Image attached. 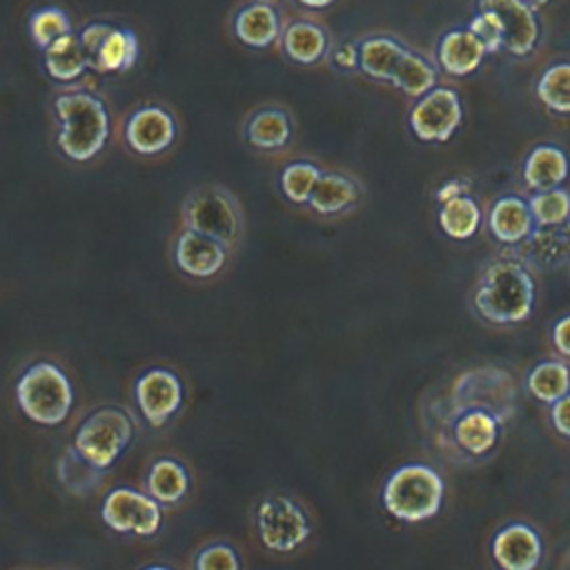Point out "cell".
<instances>
[{"label": "cell", "mask_w": 570, "mask_h": 570, "mask_svg": "<svg viewBox=\"0 0 570 570\" xmlns=\"http://www.w3.org/2000/svg\"><path fill=\"white\" fill-rule=\"evenodd\" d=\"M240 566H243V559L238 557V550L225 541L209 543L200 548L194 557L196 570H236Z\"/></svg>", "instance_id": "cell-35"}, {"label": "cell", "mask_w": 570, "mask_h": 570, "mask_svg": "<svg viewBox=\"0 0 570 570\" xmlns=\"http://www.w3.org/2000/svg\"><path fill=\"white\" fill-rule=\"evenodd\" d=\"M468 189H470V183H468V180L454 178V180H448V183L436 191V198H439V203H445V200H450V198H456V196H461V194H468Z\"/></svg>", "instance_id": "cell-41"}, {"label": "cell", "mask_w": 570, "mask_h": 570, "mask_svg": "<svg viewBox=\"0 0 570 570\" xmlns=\"http://www.w3.org/2000/svg\"><path fill=\"white\" fill-rule=\"evenodd\" d=\"M528 205L532 209L534 220L543 227H554L570 218V194L557 187L532 196Z\"/></svg>", "instance_id": "cell-34"}, {"label": "cell", "mask_w": 570, "mask_h": 570, "mask_svg": "<svg viewBox=\"0 0 570 570\" xmlns=\"http://www.w3.org/2000/svg\"><path fill=\"white\" fill-rule=\"evenodd\" d=\"M552 341H554V347L563 356H570V314L563 316L561 321H557V325L552 330Z\"/></svg>", "instance_id": "cell-40"}, {"label": "cell", "mask_w": 570, "mask_h": 570, "mask_svg": "<svg viewBox=\"0 0 570 570\" xmlns=\"http://www.w3.org/2000/svg\"><path fill=\"white\" fill-rule=\"evenodd\" d=\"M439 225L450 238H456V240L472 238L481 225V209L472 196L461 194L456 198L441 203Z\"/></svg>", "instance_id": "cell-29"}, {"label": "cell", "mask_w": 570, "mask_h": 570, "mask_svg": "<svg viewBox=\"0 0 570 570\" xmlns=\"http://www.w3.org/2000/svg\"><path fill=\"white\" fill-rule=\"evenodd\" d=\"M390 82L412 98H421L436 85V69L423 56L405 49L392 71Z\"/></svg>", "instance_id": "cell-28"}, {"label": "cell", "mask_w": 570, "mask_h": 570, "mask_svg": "<svg viewBox=\"0 0 570 570\" xmlns=\"http://www.w3.org/2000/svg\"><path fill=\"white\" fill-rule=\"evenodd\" d=\"M468 29L485 45L488 53H497L503 47L501 22H499L497 13H492L490 9H479V13L472 18Z\"/></svg>", "instance_id": "cell-36"}, {"label": "cell", "mask_w": 570, "mask_h": 570, "mask_svg": "<svg viewBox=\"0 0 570 570\" xmlns=\"http://www.w3.org/2000/svg\"><path fill=\"white\" fill-rule=\"evenodd\" d=\"M537 96L548 109L570 114V62L548 67L537 82Z\"/></svg>", "instance_id": "cell-32"}, {"label": "cell", "mask_w": 570, "mask_h": 570, "mask_svg": "<svg viewBox=\"0 0 570 570\" xmlns=\"http://www.w3.org/2000/svg\"><path fill=\"white\" fill-rule=\"evenodd\" d=\"M490 232L501 243H519L532 234L534 216L525 200L517 196H505L492 205Z\"/></svg>", "instance_id": "cell-23"}, {"label": "cell", "mask_w": 570, "mask_h": 570, "mask_svg": "<svg viewBox=\"0 0 570 570\" xmlns=\"http://www.w3.org/2000/svg\"><path fill=\"white\" fill-rule=\"evenodd\" d=\"M405 47L390 36H372L358 45V69L374 80H390Z\"/></svg>", "instance_id": "cell-26"}, {"label": "cell", "mask_w": 570, "mask_h": 570, "mask_svg": "<svg viewBox=\"0 0 570 570\" xmlns=\"http://www.w3.org/2000/svg\"><path fill=\"white\" fill-rule=\"evenodd\" d=\"M236 38L252 49H267L281 38V16L269 2H249L234 18Z\"/></svg>", "instance_id": "cell-16"}, {"label": "cell", "mask_w": 570, "mask_h": 570, "mask_svg": "<svg viewBox=\"0 0 570 570\" xmlns=\"http://www.w3.org/2000/svg\"><path fill=\"white\" fill-rule=\"evenodd\" d=\"M140 53L136 31L127 27H111V31L100 42L96 56L89 62V69L98 73H125L129 71Z\"/></svg>", "instance_id": "cell-19"}, {"label": "cell", "mask_w": 570, "mask_h": 570, "mask_svg": "<svg viewBox=\"0 0 570 570\" xmlns=\"http://www.w3.org/2000/svg\"><path fill=\"white\" fill-rule=\"evenodd\" d=\"M16 401L29 421L56 428L62 425L73 410V383L58 363L36 361L20 374Z\"/></svg>", "instance_id": "cell-3"}, {"label": "cell", "mask_w": 570, "mask_h": 570, "mask_svg": "<svg viewBox=\"0 0 570 570\" xmlns=\"http://www.w3.org/2000/svg\"><path fill=\"white\" fill-rule=\"evenodd\" d=\"M180 218L187 229L216 238L229 252L238 245L245 229L243 207L223 185H200L191 189L180 205Z\"/></svg>", "instance_id": "cell-4"}, {"label": "cell", "mask_w": 570, "mask_h": 570, "mask_svg": "<svg viewBox=\"0 0 570 570\" xmlns=\"http://www.w3.org/2000/svg\"><path fill=\"white\" fill-rule=\"evenodd\" d=\"M361 196L358 185L338 171H323L307 205L321 216H338L356 205Z\"/></svg>", "instance_id": "cell-20"}, {"label": "cell", "mask_w": 570, "mask_h": 570, "mask_svg": "<svg viewBox=\"0 0 570 570\" xmlns=\"http://www.w3.org/2000/svg\"><path fill=\"white\" fill-rule=\"evenodd\" d=\"M56 479L73 497H91L100 490L105 470L91 465L73 445H69L56 461Z\"/></svg>", "instance_id": "cell-24"}, {"label": "cell", "mask_w": 570, "mask_h": 570, "mask_svg": "<svg viewBox=\"0 0 570 570\" xmlns=\"http://www.w3.org/2000/svg\"><path fill=\"white\" fill-rule=\"evenodd\" d=\"M443 501L441 476L421 463H410L390 474L383 488L385 510L401 521H425L434 517Z\"/></svg>", "instance_id": "cell-6"}, {"label": "cell", "mask_w": 570, "mask_h": 570, "mask_svg": "<svg viewBox=\"0 0 570 570\" xmlns=\"http://www.w3.org/2000/svg\"><path fill=\"white\" fill-rule=\"evenodd\" d=\"M327 31L312 20H294L281 33L285 56L298 65H316L327 53Z\"/></svg>", "instance_id": "cell-21"}, {"label": "cell", "mask_w": 570, "mask_h": 570, "mask_svg": "<svg viewBox=\"0 0 570 570\" xmlns=\"http://www.w3.org/2000/svg\"><path fill=\"white\" fill-rule=\"evenodd\" d=\"M134 436L136 423L131 414L116 405H102L80 421L71 445L91 465L107 472L127 452Z\"/></svg>", "instance_id": "cell-5"}, {"label": "cell", "mask_w": 570, "mask_h": 570, "mask_svg": "<svg viewBox=\"0 0 570 570\" xmlns=\"http://www.w3.org/2000/svg\"><path fill=\"white\" fill-rule=\"evenodd\" d=\"M134 399L142 419L151 428H163L183 407L185 387L174 370L149 367L136 379Z\"/></svg>", "instance_id": "cell-9"}, {"label": "cell", "mask_w": 570, "mask_h": 570, "mask_svg": "<svg viewBox=\"0 0 570 570\" xmlns=\"http://www.w3.org/2000/svg\"><path fill=\"white\" fill-rule=\"evenodd\" d=\"M461 118L463 109L459 94L448 87H436L423 94L421 100L412 107L410 127L419 140L445 142L461 125Z\"/></svg>", "instance_id": "cell-11"}, {"label": "cell", "mask_w": 570, "mask_h": 570, "mask_svg": "<svg viewBox=\"0 0 570 570\" xmlns=\"http://www.w3.org/2000/svg\"><path fill=\"white\" fill-rule=\"evenodd\" d=\"M332 62L338 69H354L358 67V47L352 42H341L334 51H332Z\"/></svg>", "instance_id": "cell-39"}, {"label": "cell", "mask_w": 570, "mask_h": 570, "mask_svg": "<svg viewBox=\"0 0 570 570\" xmlns=\"http://www.w3.org/2000/svg\"><path fill=\"white\" fill-rule=\"evenodd\" d=\"M528 387L539 401L554 403L570 390V370L559 361H543L530 372Z\"/></svg>", "instance_id": "cell-31"}, {"label": "cell", "mask_w": 570, "mask_h": 570, "mask_svg": "<svg viewBox=\"0 0 570 570\" xmlns=\"http://www.w3.org/2000/svg\"><path fill=\"white\" fill-rule=\"evenodd\" d=\"M100 519L118 534L154 537L163 525V508L147 490L116 485L100 503Z\"/></svg>", "instance_id": "cell-8"}, {"label": "cell", "mask_w": 570, "mask_h": 570, "mask_svg": "<svg viewBox=\"0 0 570 570\" xmlns=\"http://www.w3.org/2000/svg\"><path fill=\"white\" fill-rule=\"evenodd\" d=\"M229 249L212 236L183 229L174 240V263L191 278H212L223 272Z\"/></svg>", "instance_id": "cell-12"}, {"label": "cell", "mask_w": 570, "mask_h": 570, "mask_svg": "<svg viewBox=\"0 0 570 570\" xmlns=\"http://www.w3.org/2000/svg\"><path fill=\"white\" fill-rule=\"evenodd\" d=\"M321 167L314 165L312 160H294L287 163L278 176V187L285 200L294 205H307L318 178H321Z\"/></svg>", "instance_id": "cell-30"}, {"label": "cell", "mask_w": 570, "mask_h": 570, "mask_svg": "<svg viewBox=\"0 0 570 570\" xmlns=\"http://www.w3.org/2000/svg\"><path fill=\"white\" fill-rule=\"evenodd\" d=\"M303 7H309V9H325V7H330L332 2H336V0H298Z\"/></svg>", "instance_id": "cell-42"}, {"label": "cell", "mask_w": 570, "mask_h": 570, "mask_svg": "<svg viewBox=\"0 0 570 570\" xmlns=\"http://www.w3.org/2000/svg\"><path fill=\"white\" fill-rule=\"evenodd\" d=\"M534 305L532 276L514 261H494L474 292L476 312L497 325L525 321Z\"/></svg>", "instance_id": "cell-2"}, {"label": "cell", "mask_w": 570, "mask_h": 570, "mask_svg": "<svg viewBox=\"0 0 570 570\" xmlns=\"http://www.w3.org/2000/svg\"><path fill=\"white\" fill-rule=\"evenodd\" d=\"M58 118V149L73 163L94 160L109 142L111 114L105 100L89 89H67L53 98Z\"/></svg>", "instance_id": "cell-1"}, {"label": "cell", "mask_w": 570, "mask_h": 570, "mask_svg": "<svg viewBox=\"0 0 570 570\" xmlns=\"http://www.w3.org/2000/svg\"><path fill=\"white\" fill-rule=\"evenodd\" d=\"M550 416H552L554 430L563 436H570V392L552 403Z\"/></svg>", "instance_id": "cell-38"}, {"label": "cell", "mask_w": 570, "mask_h": 570, "mask_svg": "<svg viewBox=\"0 0 570 570\" xmlns=\"http://www.w3.org/2000/svg\"><path fill=\"white\" fill-rule=\"evenodd\" d=\"M42 51H45V71L49 78L58 82H73L89 69L87 51L80 42V36L73 31L58 38Z\"/></svg>", "instance_id": "cell-22"}, {"label": "cell", "mask_w": 570, "mask_h": 570, "mask_svg": "<svg viewBox=\"0 0 570 570\" xmlns=\"http://www.w3.org/2000/svg\"><path fill=\"white\" fill-rule=\"evenodd\" d=\"M523 178L537 191L552 189L568 178V156L554 145H539L525 158Z\"/></svg>", "instance_id": "cell-25"}, {"label": "cell", "mask_w": 570, "mask_h": 570, "mask_svg": "<svg viewBox=\"0 0 570 570\" xmlns=\"http://www.w3.org/2000/svg\"><path fill=\"white\" fill-rule=\"evenodd\" d=\"M145 490L160 505H178L191 490V474L183 461L174 456H160L151 461L145 474Z\"/></svg>", "instance_id": "cell-18"}, {"label": "cell", "mask_w": 570, "mask_h": 570, "mask_svg": "<svg viewBox=\"0 0 570 570\" xmlns=\"http://www.w3.org/2000/svg\"><path fill=\"white\" fill-rule=\"evenodd\" d=\"M111 22H105V20H96V22H89V24H85L82 29H80V42H82V47H85V51H87V60L91 62V58L96 56V51H98V47H100V42L105 40V36L111 31Z\"/></svg>", "instance_id": "cell-37"}, {"label": "cell", "mask_w": 570, "mask_h": 570, "mask_svg": "<svg viewBox=\"0 0 570 570\" xmlns=\"http://www.w3.org/2000/svg\"><path fill=\"white\" fill-rule=\"evenodd\" d=\"M454 436L470 454H485L499 436V421L485 410H470L454 425Z\"/></svg>", "instance_id": "cell-27"}, {"label": "cell", "mask_w": 570, "mask_h": 570, "mask_svg": "<svg viewBox=\"0 0 570 570\" xmlns=\"http://www.w3.org/2000/svg\"><path fill=\"white\" fill-rule=\"evenodd\" d=\"M479 9L497 13L503 29V47L512 56H528L539 40L537 16L525 0H479Z\"/></svg>", "instance_id": "cell-13"}, {"label": "cell", "mask_w": 570, "mask_h": 570, "mask_svg": "<svg viewBox=\"0 0 570 570\" xmlns=\"http://www.w3.org/2000/svg\"><path fill=\"white\" fill-rule=\"evenodd\" d=\"M29 36L31 40L40 47L47 49L51 42H56L58 38L67 36L71 31V20L67 16L65 9L60 7H40L29 16Z\"/></svg>", "instance_id": "cell-33"}, {"label": "cell", "mask_w": 570, "mask_h": 570, "mask_svg": "<svg viewBox=\"0 0 570 570\" xmlns=\"http://www.w3.org/2000/svg\"><path fill=\"white\" fill-rule=\"evenodd\" d=\"M525 2H530V4H546V2H550V0H525Z\"/></svg>", "instance_id": "cell-43"}, {"label": "cell", "mask_w": 570, "mask_h": 570, "mask_svg": "<svg viewBox=\"0 0 570 570\" xmlns=\"http://www.w3.org/2000/svg\"><path fill=\"white\" fill-rule=\"evenodd\" d=\"M254 525L261 546L276 554L298 550L312 534V519L307 510L294 497L278 492L258 501Z\"/></svg>", "instance_id": "cell-7"}, {"label": "cell", "mask_w": 570, "mask_h": 570, "mask_svg": "<svg viewBox=\"0 0 570 570\" xmlns=\"http://www.w3.org/2000/svg\"><path fill=\"white\" fill-rule=\"evenodd\" d=\"M178 136L176 116L156 102L140 105L134 109L122 127L127 147L138 156H158L167 151Z\"/></svg>", "instance_id": "cell-10"}, {"label": "cell", "mask_w": 570, "mask_h": 570, "mask_svg": "<svg viewBox=\"0 0 570 570\" xmlns=\"http://www.w3.org/2000/svg\"><path fill=\"white\" fill-rule=\"evenodd\" d=\"M488 49L470 29L448 31L436 49L439 65L450 76H470L483 62Z\"/></svg>", "instance_id": "cell-17"}, {"label": "cell", "mask_w": 570, "mask_h": 570, "mask_svg": "<svg viewBox=\"0 0 570 570\" xmlns=\"http://www.w3.org/2000/svg\"><path fill=\"white\" fill-rule=\"evenodd\" d=\"M492 554L505 570H532L541 559L539 534L525 523H512L494 537Z\"/></svg>", "instance_id": "cell-15"}, {"label": "cell", "mask_w": 570, "mask_h": 570, "mask_svg": "<svg viewBox=\"0 0 570 570\" xmlns=\"http://www.w3.org/2000/svg\"><path fill=\"white\" fill-rule=\"evenodd\" d=\"M243 138L258 151H283L294 138V120L281 105H267L249 114Z\"/></svg>", "instance_id": "cell-14"}]
</instances>
